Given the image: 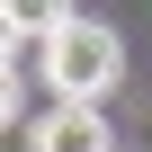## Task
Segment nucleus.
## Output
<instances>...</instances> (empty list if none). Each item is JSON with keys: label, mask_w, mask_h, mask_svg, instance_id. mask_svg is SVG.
Here are the masks:
<instances>
[{"label": "nucleus", "mask_w": 152, "mask_h": 152, "mask_svg": "<svg viewBox=\"0 0 152 152\" xmlns=\"http://www.w3.org/2000/svg\"><path fill=\"white\" fill-rule=\"evenodd\" d=\"M36 72L54 81V99H107V90L125 81V45H116V27H99V18H72V27L36 36Z\"/></svg>", "instance_id": "1"}, {"label": "nucleus", "mask_w": 152, "mask_h": 152, "mask_svg": "<svg viewBox=\"0 0 152 152\" xmlns=\"http://www.w3.org/2000/svg\"><path fill=\"white\" fill-rule=\"evenodd\" d=\"M36 152H116L107 143V116H99V99H54L45 116H36V134H27Z\"/></svg>", "instance_id": "2"}, {"label": "nucleus", "mask_w": 152, "mask_h": 152, "mask_svg": "<svg viewBox=\"0 0 152 152\" xmlns=\"http://www.w3.org/2000/svg\"><path fill=\"white\" fill-rule=\"evenodd\" d=\"M72 18H81V9H72V0H0V27H9V36H54V27H72Z\"/></svg>", "instance_id": "3"}]
</instances>
